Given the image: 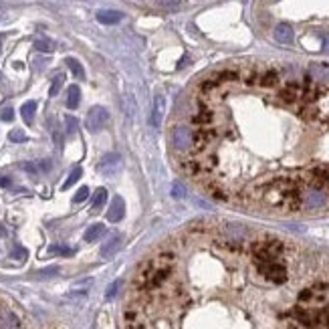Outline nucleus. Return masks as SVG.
<instances>
[{
    "instance_id": "nucleus-1",
    "label": "nucleus",
    "mask_w": 329,
    "mask_h": 329,
    "mask_svg": "<svg viewBox=\"0 0 329 329\" xmlns=\"http://www.w3.org/2000/svg\"><path fill=\"white\" fill-rule=\"evenodd\" d=\"M303 206L309 208V210H315V208H323L327 204V194L323 192V188H315V186H307L303 188Z\"/></svg>"
},
{
    "instance_id": "nucleus-2",
    "label": "nucleus",
    "mask_w": 329,
    "mask_h": 329,
    "mask_svg": "<svg viewBox=\"0 0 329 329\" xmlns=\"http://www.w3.org/2000/svg\"><path fill=\"white\" fill-rule=\"evenodd\" d=\"M109 121V113H107V109L105 107H91L89 109V113H87V117H85V128L89 130V132H99V130H103L105 128V124Z\"/></svg>"
},
{
    "instance_id": "nucleus-3",
    "label": "nucleus",
    "mask_w": 329,
    "mask_h": 329,
    "mask_svg": "<svg viewBox=\"0 0 329 329\" xmlns=\"http://www.w3.org/2000/svg\"><path fill=\"white\" fill-rule=\"evenodd\" d=\"M192 135H194V133L190 132L186 126H176L174 132H172V143H174V148L180 150V152L188 150V148L192 146Z\"/></svg>"
},
{
    "instance_id": "nucleus-4",
    "label": "nucleus",
    "mask_w": 329,
    "mask_h": 329,
    "mask_svg": "<svg viewBox=\"0 0 329 329\" xmlns=\"http://www.w3.org/2000/svg\"><path fill=\"white\" fill-rule=\"evenodd\" d=\"M214 137H216V133L212 132V130H200L192 135V146H194V150L196 152H204V150H208L210 148V143L214 141Z\"/></svg>"
},
{
    "instance_id": "nucleus-5",
    "label": "nucleus",
    "mask_w": 329,
    "mask_h": 329,
    "mask_svg": "<svg viewBox=\"0 0 329 329\" xmlns=\"http://www.w3.org/2000/svg\"><path fill=\"white\" fill-rule=\"evenodd\" d=\"M121 158H119V154H107V156H103L101 158V162H99V170L103 172V174H117L119 170H121Z\"/></svg>"
},
{
    "instance_id": "nucleus-6",
    "label": "nucleus",
    "mask_w": 329,
    "mask_h": 329,
    "mask_svg": "<svg viewBox=\"0 0 329 329\" xmlns=\"http://www.w3.org/2000/svg\"><path fill=\"white\" fill-rule=\"evenodd\" d=\"M124 212H126L124 200H121V196H115L111 200L109 210H107V220H109V222H119V220L124 218Z\"/></svg>"
},
{
    "instance_id": "nucleus-7",
    "label": "nucleus",
    "mask_w": 329,
    "mask_h": 329,
    "mask_svg": "<svg viewBox=\"0 0 329 329\" xmlns=\"http://www.w3.org/2000/svg\"><path fill=\"white\" fill-rule=\"evenodd\" d=\"M119 249H121V234H111L109 240L101 246V255H103L105 259H111Z\"/></svg>"
},
{
    "instance_id": "nucleus-8",
    "label": "nucleus",
    "mask_w": 329,
    "mask_h": 329,
    "mask_svg": "<svg viewBox=\"0 0 329 329\" xmlns=\"http://www.w3.org/2000/svg\"><path fill=\"white\" fill-rule=\"evenodd\" d=\"M293 29H291V25H287V23H281V25H277L275 27V40L277 43H281V45H289V43H293Z\"/></svg>"
},
{
    "instance_id": "nucleus-9",
    "label": "nucleus",
    "mask_w": 329,
    "mask_h": 329,
    "mask_svg": "<svg viewBox=\"0 0 329 329\" xmlns=\"http://www.w3.org/2000/svg\"><path fill=\"white\" fill-rule=\"evenodd\" d=\"M301 93H303V87H301V85H297V83H289V85H285V87L281 89L279 97L283 99L285 103H295L297 99L301 97Z\"/></svg>"
},
{
    "instance_id": "nucleus-10",
    "label": "nucleus",
    "mask_w": 329,
    "mask_h": 329,
    "mask_svg": "<svg viewBox=\"0 0 329 329\" xmlns=\"http://www.w3.org/2000/svg\"><path fill=\"white\" fill-rule=\"evenodd\" d=\"M0 329H20V319L10 309L0 311Z\"/></svg>"
},
{
    "instance_id": "nucleus-11",
    "label": "nucleus",
    "mask_w": 329,
    "mask_h": 329,
    "mask_svg": "<svg viewBox=\"0 0 329 329\" xmlns=\"http://www.w3.org/2000/svg\"><path fill=\"white\" fill-rule=\"evenodd\" d=\"M121 18H124V14L117 10H99L97 12V20L101 25H117Z\"/></svg>"
},
{
    "instance_id": "nucleus-12",
    "label": "nucleus",
    "mask_w": 329,
    "mask_h": 329,
    "mask_svg": "<svg viewBox=\"0 0 329 329\" xmlns=\"http://www.w3.org/2000/svg\"><path fill=\"white\" fill-rule=\"evenodd\" d=\"M164 105L166 101L162 95H158L156 97V103H154V115H152V124L158 128L160 124H162V115H164Z\"/></svg>"
},
{
    "instance_id": "nucleus-13",
    "label": "nucleus",
    "mask_w": 329,
    "mask_h": 329,
    "mask_svg": "<svg viewBox=\"0 0 329 329\" xmlns=\"http://www.w3.org/2000/svg\"><path fill=\"white\" fill-rule=\"evenodd\" d=\"M34 113H36V101H27L23 107H20V115L27 124H33Z\"/></svg>"
},
{
    "instance_id": "nucleus-14",
    "label": "nucleus",
    "mask_w": 329,
    "mask_h": 329,
    "mask_svg": "<svg viewBox=\"0 0 329 329\" xmlns=\"http://www.w3.org/2000/svg\"><path fill=\"white\" fill-rule=\"evenodd\" d=\"M277 83H279L277 71H266V73H263V75L259 77V85H261V87H275Z\"/></svg>"
},
{
    "instance_id": "nucleus-15",
    "label": "nucleus",
    "mask_w": 329,
    "mask_h": 329,
    "mask_svg": "<svg viewBox=\"0 0 329 329\" xmlns=\"http://www.w3.org/2000/svg\"><path fill=\"white\" fill-rule=\"evenodd\" d=\"M79 101H81V89L77 85H71L69 87V95H67V107L75 109L79 105Z\"/></svg>"
},
{
    "instance_id": "nucleus-16",
    "label": "nucleus",
    "mask_w": 329,
    "mask_h": 329,
    "mask_svg": "<svg viewBox=\"0 0 329 329\" xmlns=\"http://www.w3.org/2000/svg\"><path fill=\"white\" fill-rule=\"evenodd\" d=\"M182 168L186 170V174H190V176H198L200 172H202V164L194 160V158H188V160H182Z\"/></svg>"
},
{
    "instance_id": "nucleus-17",
    "label": "nucleus",
    "mask_w": 329,
    "mask_h": 329,
    "mask_svg": "<svg viewBox=\"0 0 329 329\" xmlns=\"http://www.w3.org/2000/svg\"><path fill=\"white\" fill-rule=\"evenodd\" d=\"M103 234H105V227L103 224H93L91 229H87V232H85V240L87 242H95Z\"/></svg>"
},
{
    "instance_id": "nucleus-18",
    "label": "nucleus",
    "mask_w": 329,
    "mask_h": 329,
    "mask_svg": "<svg viewBox=\"0 0 329 329\" xmlns=\"http://www.w3.org/2000/svg\"><path fill=\"white\" fill-rule=\"evenodd\" d=\"M196 126H208L210 121H212V111L208 109V107H202L200 109V113L194 115V119H192Z\"/></svg>"
},
{
    "instance_id": "nucleus-19",
    "label": "nucleus",
    "mask_w": 329,
    "mask_h": 329,
    "mask_svg": "<svg viewBox=\"0 0 329 329\" xmlns=\"http://www.w3.org/2000/svg\"><path fill=\"white\" fill-rule=\"evenodd\" d=\"M67 65H69V69L73 71V75H75L77 79H85V71H83V67H81V63H79L77 59L69 57V59H67Z\"/></svg>"
},
{
    "instance_id": "nucleus-20",
    "label": "nucleus",
    "mask_w": 329,
    "mask_h": 329,
    "mask_svg": "<svg viewBox=\"0 0 329 329\" xmlns=\"http://www.w3.org/2000/svg\"><path fill=\"white\" fill-rule=\"evenodd\" d=\"M311 77L317 79V81H325V79H329V69L323 65H313L311 67Z\"/></svg>"
},
{
    "instance_id": "nucleus-21",
    "label": "nucleus",
    "mask_w": 329,
    "mask_h": 329,
    "mask_svg": "<svg viewBox=\"0 0 329 329\" xmlns=\"http://www.w3.org/2000/svg\"><path fill=\"white\" fill-rule=\"evenodd\" d=\"M34 49L40 51V53H53V51H55V45H53L51 40H47V38H38V40L34 43Z\"/></svg>"
},
{
    "instance_id": "nucleus-22",
    "label": "nucleus",
    "mask_w": 329,
    "mask_h": 329,
    "mask_svg": "<svg viewBox=\"0 0 329 329\" xmlns=\"http://www.w3.org/2000/svg\"><path fill=\"white\" fill-rule=\"evenodd\" d=\"M105 200H107V190H105V188H99L97 192L93 194V200H91V204H93V208L97 210L99 206H103V204H105Z\"/></svg>"
},
{
    "instance_id": "nucleus-23",
    "label": "nucleus",
    "mask_w": 329,
    "mask_h": 329,
    "mask_svg": "<svg viewBox=\"0 0 329 329\" xmlns=\"http://www.w3.org/2000/svg\"><path fill=\"white\" fill-rule=\"evenodd\" d=\"M81 176H83V170H81V168H75V170H73V172L69 174V178L65 180L63 188H65V190H67V188H71V186H73L75 182H79V178H81Z\"/></svg>"
},
{
    "instance_id": "nucleus-24",
    "label": "nucleus",
    "mask_w": 329,
    "mask_h": 329,
    "mask_svg": "<svg viewBox=\"0 0 329 329\" xmlns=\"http://www.w3.org/2000/svg\"><path fill=\"white\" fill-rule=\"evenodd\" d=\"M63 83H65V77H63V75H59V77H55V81H53V85H51V91H49V95H51V97H55V95H59V91H61V87H63Z\"/></svg>"
},
{
    "instance_id": "nucleus-25",
    "label": "nucleus",
    "mask_w": 329,
    "mask_h": 329,
    "mask_svg": "<svg viewBox=\"0 0 329 329\" xmlns=\"http://www.w3.org/2000/svg\"><path fill=\"white\" fill-rule=\"evenodd\" d=\"M238 73L236 71H224V73H220L218 77H216V81L218 83H224V81H238Z\"/></svg>"
},
{
    "instance_id": "nucleus-26",
    "label": "nucleus",
    "mask_w": 329,
    "mask_h": 329,
    "mask_svg": "<svg viewBox=\"0 0 329 329\" xmlns=\"http://www.w3.org/2000/svg\"><path fill=\"white\" fill-rule=\"evenodd\" d=\"M158 6L164 10H178L180 0H158Z\"/></svg>"
},
{
    "instance_id": "nucleus-27",
    "label": "nucleus",
    "mask_w": 329,
    "mask_h": 329,
    "mask_svg": "<svg viewBox=\"0 0 329 329\" xmlns=\"http://www.w3.org/2000/svg\"><path fill=\"white\" fill-rule=\"evenodd\" d=\"M8 139L14 141V143H20V141L27 139V135H25V132H20V130H12V132L8 133Z\"/></svg>"
},
{
    "instance_id": "nucleus-28",
    "label": "nucleus",
    "mask_w": 329,
    "mask_h": 329,
    "mask_svg": "<svg viewBox=\"0 0 329 329\" xmlns=\"http://www.w3.org/2000/svg\"><path fill=\"white\" fill-rule=\"evenodd\" d=\"M65 124H67V135H73V133L77 132V119L75 117H65Z\"/></svg>"
},
{
    "instance_id": "nucleus-29",
    "label": "nucleus",
    "mask_w": 329,
    "mask_h": 329,
    "mask_svg": "<svg viewBox=\"0 0 329 329\" xmlns=\"http://www.w3.org/2000/svg\"><path fill=\"white\" fill-rule=\"evenodd\" d=\"M119 285H121V281H115V283H111V285H109V289H107V293H105V297H107V299H113V297L117 295V289H119Z\"/></svg>"
},
{
    "instance_id": "nucleus-30",
    "label": "nucleus",
    "mask_w": 329,
    "mask_h": 329,
    "mask_svg": "<svg viewBox=\"0 0 329 329\" xmlns=\"http://www.w3.org/2000/svg\"><path fill=\"white\" fill-rule=\"evenodd\" d=\"M87 196H89V188L87 186H83V188H79V192L75 194V202H83V200H87Z\"/></svg>"
},
{
    "instance_id": "nucleus-31",
    "label": "nucleus",
    "mask_w": 329,
    "mask_h": 329,
    "mask_svg": "<svg viewBox=\"0 0 329 329\" xmlns=\"http://www.w3.org/2000/svg\"><path fill=\"white\" fill-rule=\"evenodd\" d=\"M20 166H23V170H27L29 174H36V172H40L36 162H25V164H20Z\"/></svg>"
},
{
    "instance_id": "nucleus-32",
    "label": "nucleus",
    "mask_w": 329,
    "mask_h": 329,
    "mask_svg": "<svg viewBox=\"0 0 329 329\" xmlns=\"http://www.w3.org/2000/svg\"><path fill=\"white\" fill-rule=\"evenodd\" d=\"M172 196H174V198H182V196H184V186L176 182V184H174V188H172Z\"/></svg>"
},
{
    "instance_id": "nucleus-33",
    "label": "nucleus",
    "mask_w": 329,
    "mask_h": 329,
    "mask_svg": "<svg viewBox=\"0 0 329 329\" xmlns=\"http://www.w3.org/2000/svg\"><path fill=\"white\" fill-rule=\"evenodd\" d=\"M51 253H59V255H65V257L73 255V251H71V249H65V246H51Z\"/></svg>"
},
{
    "instance_id": "nucleus-34",
    "label": "nucleus",
    "mask_w": 329,
    "mask_h": 329,
    "mask_svg": "<svg viewBox=\"0 0 329 329\" xmlns=\"http://www.w3.org/2000/svg\"><path fill=\"white\" fill-rule=\"evenodd\" d=\"M12 117H14V111H12L10 107H6V109L2 111V119H4V121H12Z\"/></svg>"
},
{
    "instance_id": "nucleus-35",
    "label": "nucleus",
    "mask_w": 329,
    "mask_h": 329,
    "mask_svg": "<svg viewBox=\"0 0 329 329\" xmlns=\"http://www.w3.org/2000/svg\"><path fill=\"white\" fill-rule=\"evenodd\" d=\"M38 164V170L40 172H49L51 170V160H40V162H36Z\"/></svg>"
},
{
    "instance_id": "nucleus-36",
    "label": "nucleus",
    "mask_w": 329,
    "mask_h": 329,
    "mask_svg": "<svg viewBox=\"0 0 329 329\" xmlns=\"http://www.w3.org/2000/svg\"><path fill=\"white\" fill-rule=\"evenodd\" d=\"M14 257H20V259H25V257H27V253H25L23 249H16V251H14Z\"/></svg>"
},
{
    "instance_id": "nucleus-37",
    "label": "nucleus",
    "mask_w": 329,
    "mask_h": 329,
    "mask_svg": "<svg viewBox=\"0 0 329 329\" xmlns=\"http://www.w3.org/2000/svg\"><path fill=\"white\" fill-rule=\"evenodd\" d=\"M6 18V12H4V8H0V23Z\"/></svg>"
},
{
    "instance_id": "nucleus-38",
    "label": "nucleus",
    "mask_w": 329,
    "mask_h": 329,
    "mask_svg": "<svg viewBox=\"0 0 329 329\" xmlns=\"http://www.w3.org/2000/svg\"><path fill=\"white\" fill-rule=\"evenodd\" d=\"M325 51H329V36H325Z\"/></svg>"
},
{
    "instance_id": "nucleus-39",
    "label": "nucleus",
    "mask_w": 329,
    "mask_h": 329,
    "mask_svg": "<svg viewBox=\"0 0 329 329\" xmlns=\"http://www.w3.org/2000/svg\"><path fill=\"white\" fill-rule=\"evenodd\" d=\"M4 234H6V231H4L2 227H0V236H4Z\"/></svg>"
},
{
    "instance_id": "nucleus-40",
    "label": "nucleus",
    "mask_w": 329,
    "mask_h": 329,
    "mask_svg": "<svg viewBox=\"0 0 329 329\" xmlns=\"http://www.w3.org/2000/svg\"><path fill=\"white\" fill-rule=\"evenodd\" d=\"M0 49H2V36H0Z\"/></svg>"
},
{
    "instance_id": "nucleus-41",
    "label": "nucleus",
    "mask_w": 329,
    "mask_h": 329,
    "mask_svg": "<svg viewBox=\"0 0 329 329\" xmlns=\"http://www.w3.org/2000/svg\"><path fill=\"white\" fill-rule=\"evenodd\" d=\"M273 2H279V0H273Z\"/></svg>"
}]
</instances>
